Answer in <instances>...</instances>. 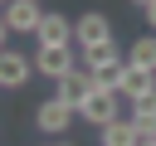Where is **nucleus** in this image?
<instances>
[{"label": "nucleus", "instance_id": "8", "mask_svg": "<svg viewBox=\"0 0 156 146\" xmlns=\"http://www.w3.org/2000/svg\"><path fill=\"white\" fill-rule=\"evenodd\" d=\"M117 92L127 97V102H141V97H151L156 92V68H122V83H117Z\"/></svg>", "mask_w": 156, "mask_h": 146}, {"label": "nucleus", "instance_id": "10", "mask_svg": "<svg viewBox=\"0 0 156 146\" xmlns=\"http://www.w3.org/2000/svg\"><path fill=\"white\" fill-rule=\"evenodd\" d=\"M39 44H73V19L68 15H58V10H44V19H39V34H34Z\"/></svg>", "mask_w": 156, "mask_h": 146}, {"label": "nucleus", "instance_id": "2", "mask_svg": "<svg viewBox=\"0 0 156 146\" xmlns=\"http://www.w3.org/2000/svg\"><path fill=\"white\" fill-rule=\"evenodd\" d=\"M39 68H34V54H24V49H0V88L5 92H20L29 78H34Z\"/></svg>", "mask_w": 156, "mask_h": 146}, {"label": "nucleus", "instance_id": "13", "mask_svg": "<svg viewBox=\"0 0 156 146\" xmlns=\"http://www.w3.org/2000/svg\"><path fill=\"white\" fill-rule=\"evenodd\" d=\"M127 63H132V68H156V34H141V39L127 49Z\"/></svg>", "mask_w": 156, "mask_h": 146}, {"label": "nucleus", "instance_id": "9", "mask_svg": "<svg viewBox=\"0 0 156 146\" xmlns=\"http://www.w3.org/2000/svg\"><path fill=\"white\" fill-rule=\"evenodd\" d=\"M78 63H83L88 73H102V68H117V63H122V49H117V39H102V44H93V49H78Z\"/></svg>", "mask_w": 156, "mask_h": 146}, {"label": "nucleus", "instance_id": "7", "mask_svg": "<svg viewBox=\"0 0 156 146\" xmlns=\"http://www.w3.org/2000/svg\"><path fill=\"white\" fill-rule=\"evenodd\" d=\"M0 15H5V24H10V34H39V19H44L39 0H10Z\"/></svg>", "mask_w": 156, "mask_h": 146}, {"label": "nucleus", "instance_id": "4", "mask_svg": "<svg viewBox=\"0 0 156 146\" xmlns=\"http://www.w3.org/2000/svg\"><path fill=\"white\" fill-rule=\"evenodd\" d=\"M73 117H78V112H73L68 102H58V97H44V102L34 107V127H39L44 136H54V141H58V136H68Z\"/></svg>", "mask_w": 156, "mask_h": 146}, {"label": "nucleus", "instance_id": "16", "mask_svg": "<svg viewBox=\"0 0 156 146\" xmlns=\"http://www.w3.org/2000/svg\"><path fill=\"white\" fill-rule=\"evenodd\" d=\"M136 146H156V136H141V141H136Z\"/></svg>", "mask_w": 156, "mask_h": 146}, {"label": "nucleus", "instance_id": "1", "mask_svg": "<svg viewBox=\"0 0 156 146\" xmlns=\"http://www.w3.org/2000/svg\"><path fill=\"white\" fill-rule=\"evenodd\" d=\"M122 102H127V97H122L117 88H93V92L83 97V107H78V122H88V127H98V131H102L107 122H117V117H122Z\"/></svg>", "mask_w": 156, "mask_h": 146}, {"label": "nucleus", "instance_id": "12", "mask_svg": "<svg viewBox=\"0 0 156 146\" xmlns=\"http://www.w3.org/2000/svg\"><path fill=\"white\" fill-rule=\"evenodd\" d=\"M132 112H127V122L141 131V136H156V92L151 97H141V102H127Z\"/></svg>", "mask_w": 156, "mask_h": 146}, {"label": "nucleus", "instance_id": "11", "mask_svg": "<svg viewBox=\"0 0 156 146\" xmlns=\"http://www.w3.org/2000/svg\"><path fill=\"white\" fill-rule=\"evenodd\" d=\"M141 141V131L127 122V117H117V122H107L102 131H98V146H136Z\"/></svg>", "mask_w": 156, "mask_h": 146}, {"label": "nucleus", "instance_id": "18", "mask_svg": "<svg viewBox=\"0 0 156 146\" xmlns=\"http://www.w3.org/2000/svg\"><path fill=\"white\" fill-rule=\"evenodd\" d=\"M54 146H73V141H63V136H58V141H54Z\"/></svg>", "mask_w": 156, "mask_h": 146}, {"label": "nucleus", "instance_id": "15", "mask_svg": "<svg viewBox=\"0 0 156 146\" xmlns=\"http://www.w3.org/2000/svg\"><path fill=\"white\" fill-rule=\"evenodd\" d=\"M0 49H10V24H5V15H0Z\"/></svg>", "mask_w": 156, "mask_h": 146}, {"label": "nucleus", "instance_id": "19", "mask_svg": "<svg viewBox=\"0 0 156 146\" xmlns=\"http://www.w3.org/2000/svg\"><path fill=\"white\" fill-rule=\"evenodd\" d=\"M5 5H10V0H0V10H5Z\"/></svg>", "mask_w": 156, "mask_h": 146}, {"label": "nucleus", "instance_id": "5", "mask_svg": "<svg viewBox=\"0 0 156 146\" xmlns=\"http://www.w3.org/2000/svg\"><path fill=\"white\" fill-rule=\"evenodd\" d=\"M93 88H98V83H93V73H88V68L78 63L73 73H63V78L54 83V97H58V102H68V107L78 112V107H83V97H88Z\"/></svg>", "mask_w": 156, "mask_h": 146}, {"label": "nucleus", "instance_id": "17", "mask_svg": "<svg viewBox=\"0 0 156 146\" xmlns=\"http://www.w3.org/2000/svg\"><path fill=\"white\" fill-rule=\"evenodd\" d=\"M132 5H136V10H146V5H151V0H132Z\"/></svg>", "mask_w": 156, "mask_h": 146}, {"label": "nucleus", "instance_id": "6", "mask_svg": "<svg viewBox=\"0 0 156 146\" xmlns=\"http://www.w3.org/2000/svg\"><path fill=\"white\" fill-rule=\"evenodd\" d=\"M102 39H117L112 24H107V15H102V10L78 15V24H73V44H78V49H93V44H102Z\"/></svg>", "mask_w": 156, "mask_h": 146}, {"label": "nucleus", "instance_id": "3", "mask_svg": "<svg viewBox=\"0 0 156 146\" xmlns=\"http://www.w3.org/2000/svg\"><path fill=\"white\" fill-rule=\"evenodd\" d=\"M34 68L44 73V78H63V73H73L78 68V58H73V44H34Z\"/></svg>", "mask_w": 156, "mask_h": 146}, {"label": "nucleus", "instance_id": "14", "mask_svg": "<svg viewBox=\"0 0 156 146\" xmlns=\"http://www.w3.org/2000/svg\"><path fill=\"white\" fill-rule=\"evenodd\" d=\"M141 15H146V29H156V0H151V5L141 10Z\"/></svg>", "mask_w": 156, "mask_h": 146}]
</instances>
